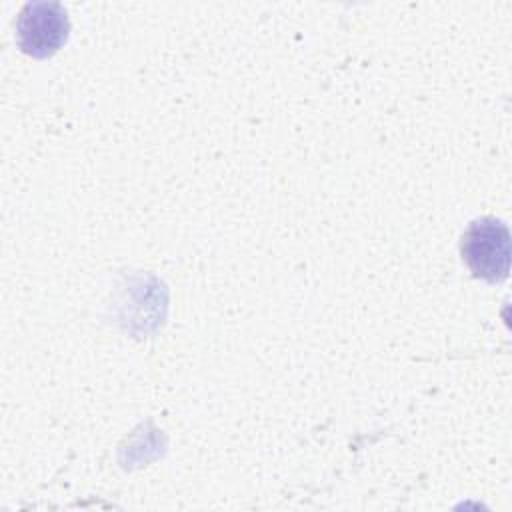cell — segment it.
<instances>
[{"label": "cell", "mask_w": 512, "mask_h": 512, "mask_svg": "<svg viewBox=\"0 0 512 512\" xmlns=\"http://www.w3.org/2000/svg\"><path fill=\"white\" fill-rule=\"evenodd\" d=\"M70 22L60 2H28L16 16L18 48L32 58L56 54L68 40Z\"/></svg>", "instance_id": "2"}, {"label": "cell", "mask_w": 512, "mask_h": 512, "mask_svg": "<svg viewBox=\"0 0 512 512\" xmlns=\"http://www.w3.org/2000/svg\"><path fill=\"white\" fill-rule=\"evenodd\" d=\"M460 254L476 278L502 282L510 270L508 226L490 216L470 222L460 240Z\"/></svg>", "instance_id": "1"}]
</instances>
